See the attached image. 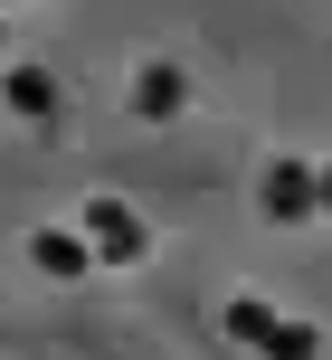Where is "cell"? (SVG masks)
Wrapping results in <instances>:
<instances>
[{"label": "cell", "instance_id": "3957f363", "mask_svg": "<svg viewBox=\"0 0 332 360\" xmlns=\"http://www.w3.org/2000/svg\"><path fill=\"white\" fill-rule=\"evenodd\" d=\"M10 95H19L29 114H57V86H48V76H10Z\"/></svg>", "mask_w": 332, "mask_h": 360}, {"label": "cell", "instance_id": "6da1fadb", "mask_svg": "<svg viewBox=\"0 0 332 360\" xmlns=\"http://www.w3.org/2000/svg\"><path fill=\"white\" fill-rule=\"evenodd\" d=\"M95 237H105L114 256H143V228H133V218L114 209V199H95Z\"/></svg>", "mask_w": 332, "mask_h": 360}, {"label": "cell", "instance_id": "7a4b0ae2", "mask_svg": "<svg viewBox=\"0 0 332 360\" xmlns=\"http://www.w3.org/2000/svg\"><path fill=\"white\" fill-rule=\"evenodd\" d=\"M266 209H276V218H304V171H266Z\"/></svg>", "mask_w": 332, "mask_h": 360}]
</instances>
